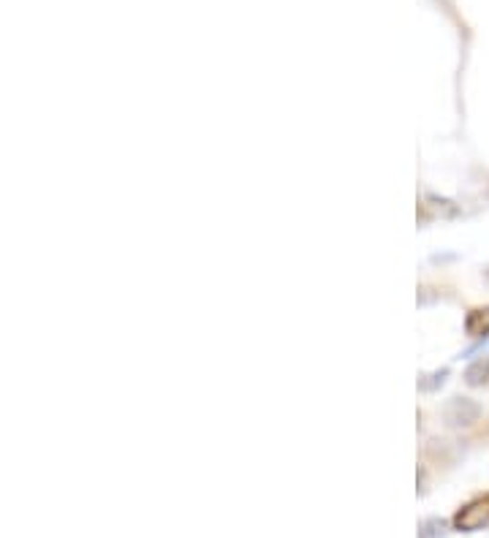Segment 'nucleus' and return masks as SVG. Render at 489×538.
Instances as JSON below:
<instances>
[{"label": "nucleus", "mask_w": 489, "mask_h": 538, "mask_svg": "<svg viewBox=\"0 0 489 538\" xmlns=\"http://www.w3.org/2000/svg\"><path fill=\"white\" fill-rule=\"evenodd\" d=\"M454 525H457V530H465V533H476V530L486 527L489 525V495H481V498H473L470 503H465L457 511Z\"/></svg>", "instance_id": "obj_1"}, {"label": "nucleus", "mask_w": 489, "mask_h": 538, "mask_svg": "<svg viewBox=\"0 0 489 538\" xmlns=\"http://www.w3.org/2000/svg\"><path fill=\"white\" fill-rule=\"evenodd\" d=\"M478 416H481V405L467 397H454L446 405V421L454 427H467V424L478 421Z\"/></svg>", "instance_id": "obj_2"}, {"label": "nucleus", "mask_w": 489, "mask_h": 538, "mask_svg": "<svg viewBox=\"0 0 489 538\" xmlns=\"http://www.w3.org/2000/svg\"><path fill=\"white\" fill-rule=\"evenodd\" d=\"M465 329H467V334H473V337L489 334V308L470 310L467 318H465Z\"/></svg>", "instance_id": "obj_3"}, {"label": "nucleus", "mask_w": 489, "mask_h": 538, "mask_svg": "<svg viewBox=\"0 0 489 538\" xmlns=\"http://www.w3.org/2000/svg\"><path fill=\"white\" fill-rule=\"evenodd\" d=\"M465 381H467L470 386H484V384L489 381V356L478 359V362H473V365L467 368Z\"/></svg>", "instance_id": "obj_4"}, {"label": "nucleus", "mask_w": 489, "mask_h": 538, "mask_svg": "<svg viewBox=\"0 0 489 538\" xmlns=\"http://www.w3.org/2000/svg\"><path fill=\"white\" fill-rule=\"evenodd\" d=\"M446 535V525L441 519H427L419 530V538H443Z\"/></svg>", "instance_id": "obj_5"}, {"label": "nucleus", "mask_w": 489, "mask_h": 538, "mask_svg": "<svg viewBox=\"0 0 489 538\" xmlns=\"http://www.w3.org/2000/svg\"><path fill=\"white\" fill-rule=\"evenodd\" d=\"M486 278H489V269H486Z\"/></svg>", "instance_id": "obj_6"}]
</instances>
